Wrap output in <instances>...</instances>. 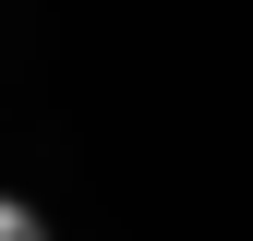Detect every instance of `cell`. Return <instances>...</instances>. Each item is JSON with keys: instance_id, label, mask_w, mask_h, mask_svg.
I'll use <instances>...</instances> for the list:
<instances>
[{"instance_id": "6da1fadb", "label": "cell", "mask_w": 253, "mask_h": 241, "mask_svg": "<svg viewBox=\"0 0 253 241\" xmlns=\"http://www.w3.org/2000/svg\"><path fill=\"white\" fill-rule=\"evenodd\" d=\"M0 241H48V229H37V205H12V193H0Z\"/></svg>"}]
</instances>
